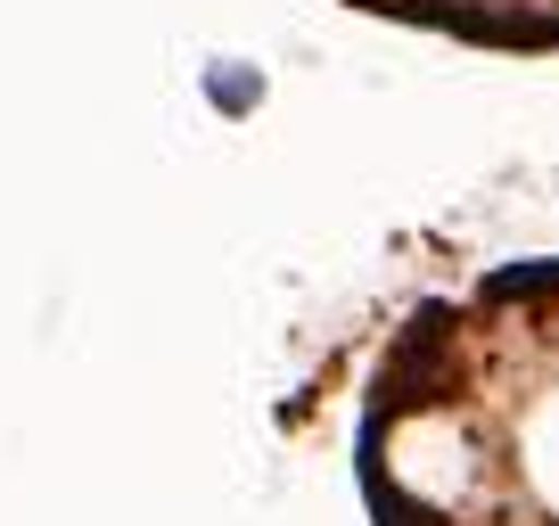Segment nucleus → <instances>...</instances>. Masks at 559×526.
Masks as SVG:
<instances>
[{"label": "nucleus", "instance_id": "nucleus-1", "mask_svg": "<svg viewBox=\"0 0 559 526\" xmlns=\"http://www.w3.org/2000/svg\"><path fill=\"white\" fill-rule=\"evenodd\" d=\"M206 99H214V107H255V99H263V74H247V67H206Z\"/></svg>", "mask_w": 559, "mask_h": 526}]
</instances>
